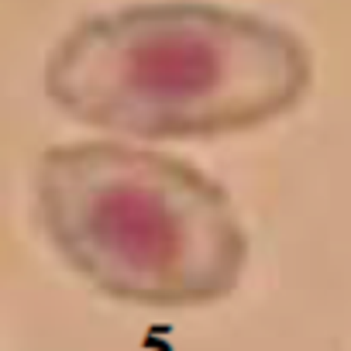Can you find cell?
Here are the masks:
<instances>
[{
	"mask_svg": "<svg viewBox=\"0 0 351 351\" xmlns=\"http://www.w3.org/2000/svg\"><path fill=\"white\" fill-rule=\"evenodd\" d=\"M35 210L56 255L86 286L131 306L221 303L252 255L241 214L217 180L180 155L121 138L45 148Z\"/></svg>",
	"mask_w": 351,
	"mask_h": 351,
	"instance_id": "obj_2",
	"label": "cell"
},
{
	"mask_svg": "<svg viewBox=\"0 0 351 351\" xmlns=\"http://www.w3.org/2000/svg\"><path fill=\"white\" fill-rule=\"evenodd\" d=\"M49 104L93 131L210 141L272 124L313 86L282 21L217 0H141L76 21L42 69Z\"/></svg>",
	"mask_w": 351,
	"mask_h": 351,
	"instance_id": "obj_1",
	"label": "cell"
}]
</instances>
